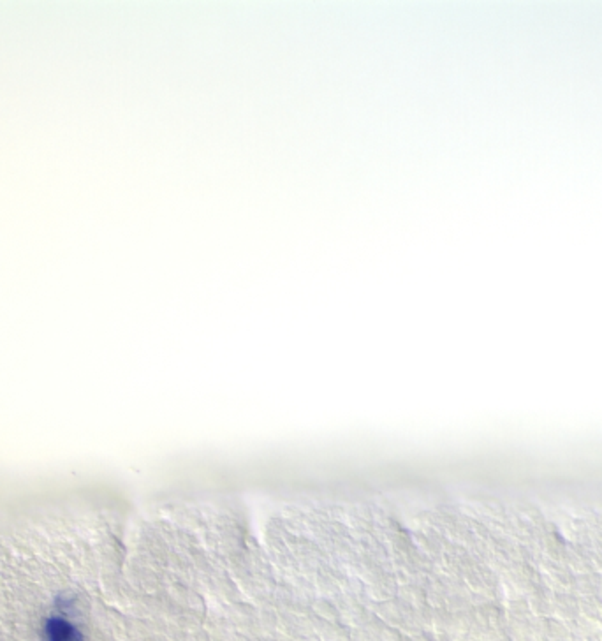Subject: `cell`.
Segmentation results:
<instances>
[{"instance_id": "2", "label": "cell", "mask_w": 602, "mask_h": 641, "mask_svg": "<svg viewBox=\"0 0 602 641\" xmlns=\"http://www.w3.org/2000/svg\"><path fill=\"white\" fill-rule=\"evenodd\" d=\"M539 571L543 574V582L550 587L553 592L557 590H570V583L574 573L563 564V562L551 560V558L543 557L539 562Z\"/></svg>"}, {"instance_id": "15", "label": "cell", "mask_w": 602, "mask_h": 641, "mask_svg": "<svg viewBox=\"0 0 602 641\" xmlns=\"http://www.w3.org/2000/svg\"><path fill=\"white\" fill-rule=\"evenodd\" d=\"M572 641H583V640H578V638H572Z\"/></svg>"}, {"instance_id": "9", "label": "cell", "mask_w": 602, "mask_h": 641, "mask_svg": "<svg viewBox=\"0 0 602 641\" xmlns=\"http://www.w3.org/2000/svg\"><path fill=\"white\" fill-rule=\"evenodd\" d=\"M579 613L602 627V599L599 596L579 598Z\"/></svg>"}, {"instance_id": "14", "label": "cell", "mask_w": 602, "mask_h": 641, "mask_svg": "<svg viewBox=\"0 0 602 641\" xmlns=\"http://www.w3.org/2000/svg\"><path fill=\"white\" fill-rule=\"evenodd\" d=\"M597 596L599 598L602 599V582H601V585H599V590H597Z\"/></svg>"}, {"instance_id": "6", "label": "cell", "mask_w": 602, "mask_h": 641, "mask_svg": "<svg viewBox=\"0 0 602 641\" xmlns=\"http://www.w3.org/2000/svg\"><path fill=\"white\" fill-rule=\"evenodd\" d=\"M535 617H553V590L546 583H539L526 596Z\"/></svg>"}, {"instance_id": "3", "label": "cell", "mask_w": 602, "mask_h": 641, "mask_svg": "<svg viewBox=\"0 0 602 641\" xmlns=\"http://www.w3.org/2000/svg\"><path fill=\"white\" fill-rule=\"evenodd\" d=\"M563 564L569 567L574 574L592 573L594 564H592V549L590 546L579 545V543L567 541L566 555H563Z\"/></svg>"}, {"instance_id": "8", "label": "cell", "mask_w": 602, "mask_h": 641, "mask_svg": "<svg viewBox=\"0 0 602 641\" xmlns=\"http://www.w3.org/2000/svg\"><path fill=\"white\" fill-rule=\"evenodd\" d=\"M566 624H567V627H569L572 638H578V640H583V641H585L586 638L594 636V634H597L599 631H601V625L595 624V622L590 620V618L583 617V615H578V617L572 618V620H567Z\"/></svg>"}, {"instance_id": "4", "label": "cell", "mask_w": 602, "mask_h": 641, "mask_svg": "<svg viewBox=\"0 0 602 641\" xmlns=\"http://www.w3.org/2000/svg\"><path fill=\"white\" fill-rule=\"evenodd\" d=\"M539 546H541V551H543L544 557L551 558V560L563 562L567 539L563 538V534L559 532L555 527H550L546 532H543L539 536Z\"/></svg>"}, {"instance_id": "7", "label": "cell", "mask_w": 602, "mask_h": 641, "mask_svg": "<svg viewBox=\"0 0 602 641\" xmlns=\"http://www.w3.org/2000/svg\"><path fill=\"white\" fill-rule=\"evenodd\" d=\"M602 582L601 573L592 571V573H581L574 574L572 583H570L569 592L576 593L578 598H588V596H597L599 585Z\"/></svg>"}, {"instance_id": "16", "label": "cell", "mask_w": 602, "mask_h": 641, "mask_svg": "<svg viewBox=\"0 0 602 641\" xmlns=\"http://www.w3.org/2000/svg\"><path fill=\"white\" fill-rule=\"evenodd\" d=\"M599 634H601V638H602V627H601V631H599Z\"/></svg>"}, {"instance_id": "13", "label": "cell", "mask_w": 602, "mask_h": 641, "mask_svg": "<svg viewBox=\"0 0 602 641\" xmlns=\"http://www.w3.org/2000/svg\"><path fill=\"white\" fill-rule=\"evenodd\" d=\"M585 641H602V638H601V634H594V636H590V638H586Z\"/></svg>"}, {"instance_id": "1", "label": "cell", "mask_w": 602, "mask_h": 641, "mask_svg": "<svg viewBox=\"0 0 602 641\" xmlns=\"http://www.w3.org/2000/svg\"><path fill=\"white\" fill-rule=\"evenodd\" d=\"M37 641H88L87 620L76 599L58 598L37 624Z\"/></svg>"}, {"instance_id": "11", "label": "cell", "mask_w": 602, "mask_h": 641, "mask_svg": "<svg viewBox=\"0 0 602 641\" xmlns=\"http://www.w3.org/2000/svg\"><path fill=\"white\" fill-rule=\"evenodd\" d=\"M530 633L534 641H550V617H535L530 620Z\"/></svg>"}, {"instance_id": "5", "label": "cell", "mask_w": 602, "mask_h": 641, "mask_svg": "<svg viewBox=\"0 0 602 641\" xmlns=\"http://www.w3.org/2000/svg\"><path fill=\"white\" fill-rule=\"evenodd\" d=\"M579 613V598L569 590L553 592V617L567 622L576 618Z\"/></svg>"}, {"instance_id": "12", "label": "cell", "mask_w": 602, "mask_h": 641, "mask_svg": "<svg viewBox=\"0 0 602 641\" xmlns=\"http://www.w3.org/2000/svg\"><path fill=\"white\" fill-rule=\"evenodd\" d=\"M550 641H572L567 624L557 617H550Z\"/></svg>"}, {"instance_id": "10", "label": "cell", "mask_w": 602, "mask_h": 641, "mask_svg": "<svg viewBox=\"0 0 602 641\" xmlns=\"http://www.w3.org/2000/svg\"><path fill=\"white\" fill-rule=\"evenodd\" d=\"M507 617H515V618H534V613H532V608L528 605V599L526 596H518V598L509 599L507 602Z\"/></svg>"}]
</instances>
